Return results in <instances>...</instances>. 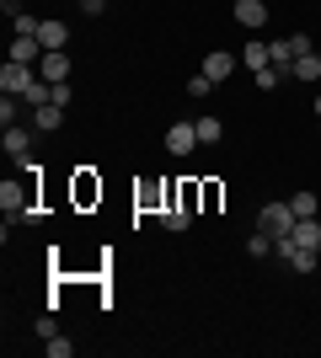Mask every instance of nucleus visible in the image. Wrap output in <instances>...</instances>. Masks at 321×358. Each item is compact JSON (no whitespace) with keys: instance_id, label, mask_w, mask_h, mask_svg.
<instances>
[{"instance_id":"1","label":"nucleus","mask_w":321,"mask_h":358,"mask_svg":"<svg viewBox=\"0 0 321 358\" xmlns=\"http://www.w3.org/2000/svg\"><path fill=\"white\" fill-rule=\"evenodd\" d=\"M38 80H43V75L32 70V64H16V59H6V70H0V91H6V96H27Z\"/></svg>"},{"instance_id":"2","label":"nucleus","mask_w":321,"mask_h":358,"mask_svg":"<svg viewBox=\"0 0 321 358\" xmlns=\"http://www.w3.org/2000/svg\"><path fill=\"white\" fill-rule=\"evenodd\" d=\"M294 220H300V214H294L290 203H268V209L257 214V230H262V236H273V241H284L294 230Z\"/></svg>"},{"instance_id":"3","label":"nucleus","mask_w":321,"mask_h":358,"mask_svg":"<svg viewBox=\"0 0 321 358\" xmlns=\"http://www.w3.org/2000/svg\"><path fill=\"white\" fill-rule=\"evenodd\" d=\"M38 75H43L48 86H54V80H70V54H64V48H43V59H38Z\"/></svg>"},{"instance_id":"4","label":"nucleus","mask_w":321,"mask_h":358,"mask_svg":"<svg viewBox=\"0 0 321 358\" xmlns=\"http://www.w3.org/2000/svg\"><path fill=\"white\" fill-rule=\"evenodd\" d=\"M0 209H6V214H27L32 209V193L22 187V182H0Z\"/></svg>"},{"instance_id":"5","label":"nucleus","mask_w":321,"mask_h":358,"mask_svg":"<svg viewBox=\"0 0 321 358\" xmlns=\"http://www.w3.org/2000/svg\"><path fill=\"white\" fill-rule=\"evenodd\" d=\"M290 241L300 246V252H321V220H294Z\"/></svg>"},{"instance_id":"6","label":"nucleus","mask_w":321,"mask_h":358,"mask_svg":"<svg viewBox=\"0 0 321 358\" xmlns=\"http://www.w3.org/2000/svg\"><path fill=\"white\" fill-rule=\"evenodd\" d=\"M32 129H38V134H54V129H64V107H59V102L32 107Z\"/></svg>"},{"instance_id":"7","label":"nucleus","mask_w":321,"mask_h":358,"mask_svg":"<svg viewBox=\"0 0 321 358\" xmlns=\"http://www.w3.org/2000/svg\"><path fill=\"white\" fill-rule=\"evenodd\" d=\"M230 70H236V59H230L225 48H214V54H204V75H209L214 86H225V80H230Z\"/></svg>"},{"instance_id":"8","label":"nucleus","mask_w":321,"mask_h":358,"mask_svg":"<svg viewBox=\"0 0 321 358\" xmlns=\"http://www.w3.org/2000/svg\"><path fill=\"white\" fill-rule=\"evenodd\" d=\"M193 145H199V129H193V123H177V129H166V150H171V155H187Z\"/></svg>"},{"instance_id":"9","label":"nucleus","mask_w":321,"mask_h":358,"mask_svg":"<svg viewBox=\"0 0 321 358\" xmlns=\"http://www.w3.org/2000/svg\"><path fill=\"white\" fill-rule=\"evenodd\" d=\"M38 43H43V48H64V43H70V27H64L59 16H48L43 27H38Z\"/></svg>"},{"instance_id":"10","label":"nucleus","mask_w":321,"mask_h":358,"mask_svg":"<svg viewBox=\"0 0 321 358\" xmlns=\"http://www.w3.org/2000/svg\"><path fill=\"white\" fill-rule=\"evenodd\" d=\"M0 145H6V155H16V161H22V155L32 150V129H16V123H11V129L0 134Z\"/></svg>"},{"instance_id":"11","label":"nucleus","mask_w":321,"mask_h":358,"mask_svg":"<svg viewBox=\"0 0 321 358\" xmlns=\"http://www.w3.org/2000/svg\"><path fill=\"white\" fill-rule=\"evenodd\" d=\"M290 75H294V80H311V86H316V80H321V54H316V48H311V54H300V59L290 64Z\"/></svg>"},{"instance_id":"12","label":"nucleus","mask_w":321,"mask_h":358,"mask_svg":"<svg viewBox=\"0 0 321 358\" xmlns=\"http://www.w3.org/2000/svg\"><path fill=\"white\" fill-rule=\"evenodd\" d=\"M236 22H241V27H262V22H268V6H262V0H236Z\"/></svg>"},{"instance_id":"13","label":"nucleus","mask_w":321,"mask_h":358,"mask_svg":"<svg viewBox=\"0 0 321 358\" xmlns=\"http://www.w3.org/2000/svg\"><path fill=\"white\" fill-rule=\"evenodd\" d=\"M11 59L16 64H38V59H43V43H38V38H16V43H11Z\"/></svg>"},{"instance_id":"14","label":"nucleus","mask_w":321,"mask_h":358,"mask_svg":"<svg viewBox=\"0 0 321 358\" xmlns=\"http://www.w3.org/2000/svg\"><path fill=\"white\" fill-rule=\"evenodd\" d=\"M193 129H199V145H220V139H225V123L214 118V113H204V118L193 123Z\"/></svg>"},{"instance_id":"15","label":"nucleus","mask_w":321,"mask_h":358,"mask_svg":"<svg viewBox=\"0 0 321 358\" xmlns=\"http://www.w3.org/2000/svg\"><path fill=\"white\" fill-rule=\"evenodd\" d=\"M241 64H246V70H268V64H273V59H268V43H246Z\"/></svg>"},{"instance_id":"16","label":"nucleus","mask_w":321,"mask_h":358,"mask_svg":"<svg viewBox=\"0 0 321 358\" xmlns=\"http://www.w3.org/2000/svg\"><path fill=\"white\" fill-rule=\"evenodd\" d=\"M290 209L300 214V220H316V193H311V187H306V193H294V198H290Z\"/></svg>"},{"instance_id":"17","label":"nucleus","mask_w":321,"mask_h":358,"mask_svg":"<svg viewBox=\"0 0 321 358\" xmlns=\"http://www.w3.org/2000/svg\"><path fill=\"white\" fill-rule=\"evenodd\" d=\"M11 22H16V38H38V27H43V22H38L32 11H16Z\"/></svg>"},{"instance_id":"18","label":"nucleus","mask_w":321,"mask_h":358,"mask_svg":"<svg viewBox=\"0 0 321 358\" xmlns=\"http://www.w3.org/2000/svg\"><path fill=\"white\" fill-rule=\"evenodd\" d=\"M16 113H22V96H0V129H11Z\"/></svg>"},{"instance_id":"19","label":"nucleus","mask_w":321,"mask_h":358,"mask_svg":"<svg viewBox=\"0 0 321 358\" xmlns=\"http://www.w3.org/2000/svg\"><path fill=\"white\" fill-rule=\"evenodd\" d=\"M268 252H273V236L252 230V241H246V257H268Z\"/></svg>"},{"instance_id":"20","label":"nucleus","mask_w":321,"mask_h":358,"mask_svg":"<svg viewBox=\"0 0 321 358\" xmlns=\"http://www.w3.org/2000/svg\"><path fill=\"white\" fill-rule=\"evenodd\" d=\"M43 348H48V358H70V353H76V343H64L59 331H54V337H43Z\"/></svg>"},{"instance_id":"21","label":"nucleus","mask_w":321,"mask_h":358,"mask_svg":"<svg viewBox=\"0 0 321 358\" xmlns=\"http://www.w3.org/2000/svg\"><path fill=\"white\" fill-rule=\"evenodd\" d=\"M278 80H284V70H278V64H268V70H257V86H262V91H273Z\"/></svg>"},{"instance_id":"22","label":"nucleus","mask_w":321,"mask_h":358,"mask_svg":"<svg viewBox=\"0 0 321 358\" xmlns=\"http://www.w3.org/2000/svg\"><path fill=\"white\" fill-rule=\"evenodd\" d=\"M187 91H193V96H209V91H214V80H209V75H193V80H187Z\"/></svg>"},{"instance_id":"23","label":"nucleus","mask_w":321,"mask_h":358,"mask_svg":"<svg viewBox=\"0 0 321 358\" xmlns=\"http://www.w3.org/2000/svg\"><path fill=\"white\" fill-rule=\"evenodd\" d=\"M97 193H102V187H92V177H80V187H76V198H80V203H92Z\"/></svg>"},{"instance_id":"24","label":"nucleus","mask_w":321,"mask_h":358,"mask_svg":"<svg viewBox=\"0 0 321 358\" xmlns=\"http://www.w3.org/2000/svg\"><path fill=\"white\" fill-rule=\"evenodd\" d=\"M316 123H321V96H316Z\"/></svg>"},{"instance_id":"25","label":"nucleus","mask_w":321,"mask_h":358,"mask_svg":"<svg viewBox=\"0 0 321 358\" xmlns=\"http://www.w3.org/2000/svg\"><path fill=\"white\" fill-rule=\"evenodd\" d=\"M76 6H86V0H76Z\"/></svg>"}]
</instances>
